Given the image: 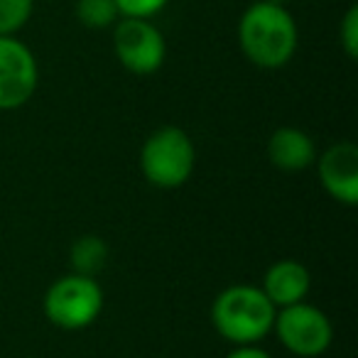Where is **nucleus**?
<instances>
[{
	"instance_id": "nucleus-1",
	"label": "nucleus",
	"mask_w": 358,
	"mask_h": 358,
	"mask_svg": "<svg viewBox=\"0 0 358 358\" xmlns=\"http://www.w3.org/2000/svg\"><path fill=\"white\" fill-rule=\"evenodd\" d=\"M238 45L258 69H282L299 47V27L285 6L255 0L238 20Z\"/></svg>"
},
{
	"instance_id": "nucleus-2",
	"label": "nucleus",
	"mask_w": 358,
	"mask_h": 358,
	"mask_svg": "<svg viewBox=\"0 0 358 358\" xmlns=\"http://www.w3.org/2000/svg\"><path fill=\"white\" fill-rule=\"evenodd\" d=\"M275 312L260 285H231L216 294L211 304V324L216 334L234 346L258 343L273 331Z\"/></svg>"
},
{
	"instance_id": "nucleus-3",
	"label": "nucleus",
	"mask_w": 358,
	"mask_h": 358,
	"mask_svg": "<svg viewBox=\"0 0 358 358\" xmlns=\"http://www.w3.org/2000/svg\"><path fill=\"white\" fill-rule=\"evenodd\" d=\"M194 164V140L177 125H162L152 130L140 150V172L157 189H179L187 185Z\"/></svg>"
},
{
	"instance_id": "nucleus-4",
	"label": "nucleus",
	"mask_w": 358,
	"mask_h": 358,
	"mask_svg": "<svg viewBox=\"0 0 358 358\" xmlns=\"http://www.w3.org/2000/svg\"><path fill=\"white\" fill-rule=\"evenodd\" d=\"M45 317L64 331H81L91 327L103 312V289L89 275L69 273L47 287L42 299Z\"/></svg>"
},
{
	"instance_id": "nucleus-5",
	"label": "nucleus",
	"mask_w": 358,
	"mask_h": 358,
	"mask_svg": "<svg viewBox=\"0 0 358 358\" xmlns=\"http://www.w3.org/2000/svg\"><path fill=\"white\" fill-rule=\"evenodd\" d=\"M273 331L289 353L299 358H317L334 341L331 319L309 302H297L275 312Z\"/></svg>"
},
{
	"instance_id": "nucleus-6",
	"label": "nucleus",
	"mask_w": 358,
	"mask_h": 358,
	"mask_svg": "<svg viewBox=\"0 0 358 358\" xmlns=\"http://www.w3.org/2000/svg\"><path fill=\"white\" fill-rule=\"evenodd\" d=\"M113 52L125 71L135 76H150L162 69L167 42L152 20L120 17L113 25Z\"/></svg>"
},
{
	"instance_id": "nucleus-7",
	"label": "nucleus",
	"mask_w": 358,
	"mask_h": 358,
	"mask_svg": "<svg viewBox=\"0 0 358 358\" xmlns=\"http://www.w3.org/2000/svg\"><path fill=\"white\" fill-rule=\"evenodd\" d=\"M40 66L22 40L0 37V110H17L35 96Z\"/></svg>"
},
{
	"instance_id": "nucleus-8",
	"label": "nucleus",
	"mask_w": 358,
	"mask_h": 358,
	"mask_svg": "<svg viewBox=\"0 0 358 358\" xmlns=\"http://www.w3.org/2000/svg\"><path fill=\"white\" fill-rule=\"evenodd\" d=\"M317 172L324 192L343 206L358 204V148L341 140L317 157Z\"/></svg>"
},
{
	"instance_id": "nucleus-9",
	"label": "nucleus",
	"mask_w": 358,
	"mask_h": 358,
	"mask_svg": "<svg viewBox=\"0 0 358 358\" xmlns=\"http://www.w3.org/2000/svg\"><path fill=\"white\" fill-rule=\"evenodd\" d=\"M260 289L273 302L275 309H282L307 299L309 289H312V275L304 263L294 258H282L265 270Z\"/></svg>"
},
{
	"instance_id": "nucleus-10",
	"label": "nucleus",
	"mask_w": 358,
	"mask_h": 358,
	"mask_svg": "<svg viewBox=\"0 0 358 358\" xmlns=\"http://www.w3.org/2000/svg\"><path fill=\"white\" fill-rule=\"evenodd\" d=\"M268 159L280 172H304L317 162V145L312 135L294 125H282L268 140Z\"/></svg>"
},
{
	"instance_id": "nucleus-11",
	"label": "nucleus",
	"mask_w": 358,
	"mask_h": 358,
	"mask_svg": "<svg viewBox=\"0 0 358 358\" xmlns=\"http://www.w3.org/2000/svg\"><path fill=\"white\" fill-rule=\"evenodd\" d=\"M108 243L94 234L79 236L69 248L71 273L89 275V278H99V273H103L106 265H108Z\"/></svg>"
},
{
	"instance_id": "nucleus-12",
	"label": "nucleus",
	"mask_w": 358,
	"mask_h": 358,
	"mask_svg": "<svg viewBox=\"0 0 358 358\" xmlns=\"http://www.w3.org/2000/svg\"><path fill=\"white\" fill-rule=\"evenodd\" d=\"M76 20L89 30H108L120 20L115 0H76Z\"/></svg>"
},
{
	"instance_id": "nucleus-13",
	"label": "nucleus",
	"mask_w": 358,
	"mask_h": 358,
	"mask_svg": "<svg viewBox=\"0 0 358 358\" xmlns=\"http://www.w3.org/2000/svg\"><path fill=\"white\" fill-rule=\"evenodd\" d=\"M35 0H0V37H13L30 22Z\"/></svg>"
},
{
	"instance_id": "nucleus-14",
	"label": "nucleus",
	"mask_w": 358,
	"mask_h": 358,
	"mask_svg": "<svg viewBox=\"0 0 358 358\" xmlns=\"http://www.w3.org/2000/svg\"><path fill=\"white\" fill-rule=\"evenodd\" d=\"M338 42H341V50L348 59H356L358 57V8L351 6L343 13V20L338 25Z\"/></svg>"
},
{
	"instance_id": "nucleus-15",
	"label": "nucleus",
	"mask_w": 358,
	"mask_h": 358,
	"mask_svg": "<svg viewBox=\"0 0 358 358\" xmlns=\"http://www.w3.org/2000/svg\"><path fill=\"white\" fill-rule=\"evenodd\" d=\"M167 3L169 0H115L120 17H143V20H152L167 8Z\"/></svg>"
},
{
	"instance_id": "nucleus-16",
	"label": "nucleus",
	"mask_w": 358,
	"mask_h": 358,
	"mask_svg": "<svg viewBox=\"0 0 358 358\" xmlns=\"http://www.w3.org/2000/svg\"><path fill=\"white\" fill-rule=\"evenodd\" d=\"M226 358H273V353L260 348L258 343H248V346H234V351Z\"/></svg>"
},
{
	"instance_id": "nucleus-17",
	"label": "nucleus",
	"mask_w": 358,
	"mask_h": 358,
	"mask_svg": "<svg viewBox=\"0 0 358 358\" xmlns=\"http://www.w3.org/2000/svg\"><path fill=\"white\" fill-rule=\"evenodd\" d=\"M265 3H273V6H285V8H287L292 0H265Z\"/></svg>"
}]
</instances>
